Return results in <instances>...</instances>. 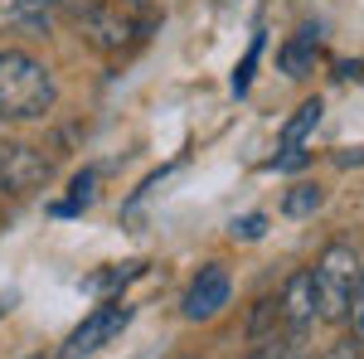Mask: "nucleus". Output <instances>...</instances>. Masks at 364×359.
I'll return each instance as SVG.
<instances>
[{
	"label": "nucleus",
	"mask_w": 364,
	"mask_h": 359,
	"mask_svg": "<svg viewBox=\"0 0 364 359\" xmlns=\"http://www.w3.org/2000/svg\"><path fill=\"white\" fill-rule=\"evenodd\" d=\"M252 359H316V355H311V345H306V331H287V326H282V335L272 331L257 345Z\"/></svg>",
	"instance_id": "10"
},
{
	"label": "nucleus",
	"mask_w": 364,
	"mask_h": 359,
	"mask_svg": "<svg viewBox=\"0 0 364 359\" xmlns=\"http://www.w3.org/2000/svg\"><path fill=\"white\" fill-rule=\"evenodd\" d=\"M355 277H360V257H355L350 243H331V248L316 257V267H311V291H316V316H321L326 326H340V321H345Z\"/></svg>",
	"instance_id": "2"
},
{
	"label": "nucleus",
	"mask_w": 364,
	"mask_h": 359,
	"mask_svg": "<svg viewBox=\"0 0 364 359\" xmlns=\"http://www.w3.org/2000/svg\"><path fill=\"white\" fill-rule=\"evenodd\" d=\"M54 25V5L49 0H0V34H25L39 39Z\"/></svg>",
	"instance_id": "7"
},
{
	"label": "nucleus",
	"mask_w": 364,
	"mask_h": 359,
	"mask_svg": "<svg viewBox=\"0 0 364 359\" xmlns=\"http://www.w3.org/2000/svg\"><path fill=\"white\" fill-rule=\"evenodd\" d=\"M127 321H132V306H127V301H107V306H97V311H87L83 326L68 335V345L58 350V359H87V355H97L107 340H117V335L127 331Z\"/></svg>",
	"instance_id": "3"
},
{
	"label": "nucleus",
	"mask_w": 364,
	"mask_h": 359,
	"mask_svg": "<svg viewBox=\"0 0 364 359\" xmlns=\"http://www.w3.org/2000/svg\"><path fill=\"white\" fill-rule=\"evenodd\" d=\"M321 199H326V190L311 185V180H301V185H291V190L282 194V214H287V219H306V214L321 209Z\"/></svg>",
	"instance_id": "13"
},
{
	"label": "nucleus",
	"mask_w": 364,
	"mask_h": 359,
	"mask_svg": "<svg viewBox=\"0 0 364 359\" xmlns=\"http://www.w3.org/2000/svg\"><path fill=\"white\" fill-rule=\"evenodd\" d=\"M83 25V34L92 39V49H102V54H122L127 44H136L141 34H146V25L136 20V10H127V5H97L92 15H83L78 20Z\"/></svg>",
	"instance_id": "4"
},
{
	"label": "nucleus",
	"mask_w": 364,
	"mask_h": 359,
	"mask_svg": "<svg viewBox=\"0 0 364 359\" xmlns=\"http://www.w3.org/2000/svg\"><path fill=\"white\" fill-rule=\"evenodd\" d=\"M49 156H39L25 141H0V194H29L49 180Z\"/></svg>",
	"instance_id": "5"
},
{
	"label": "nucleus",
	"mask_w": 364,
	"mask_h": 359,
	"mask_svg": "<svg viewBox=\"0 0 364 359\" xmlns=\"http://www.w3.org/2000/svg\"><path fill=\"white\" fill-rule=\"evenodd\" d=\"M326 359H360V340H340V345H331Z\"/></svg>",
	"instance_id": "19"
},
{
	"label": "nucleus",
	"mask_w": 364,
	"mask_h": 359,
	"mask_svg": "<svg viewBox=\"0 0 364 359\" xmlns=\"http://www.w3.org/2000/svg\"><path fill=\"white\" fill-rule=\"evenodd\" d=\"M321 112H326V102H321V97H306V102L296 107V117L282 127V151H301L306 136L321 127Z\"/></svg>",
	"instance_id": "9"
},
{
	"label": "nucleus",
	"mask_w": 364,
	"mask_h": 359,
	"mask_svg": "<svg viewBox=\"0 0 364 359\" xmlns=\"http://www.w3.org/2000/svg\"><path fill=\"white\" fill-rule=\"evenodd\" d=\"M345 321H350V340H360L364 345V267H360V277H355V291H350V311H345Z\"/></svg>",
	"instance_id": "14"
},
{
	"label": "nucleus",
	"mask_w": 364,
	"mask_h": 359,
	"mask_svg": "<svg viewBox=\"0 0 364 359\" xmlns=\"http://www.w3.org/2000/svg\"><path fill=\"white\" fill-rule=\"evenodd\" d=\"M132 277H141V262H127V267H112V272H102V277H92L87 286L92 291H112V286H127Z\"/></svg>",
	"instance_id": "15"
},
{
	"label": "nucleus",
	"mask_w": 364,
	"mask_h": 359,
	"mask_svg": "<svg viewBox=\"0 0 364 359\" xmlns=\"http://www.w3.org/2000/svg\"><path fill=\"white\" fill-rule=\"evenodd\" d=\"M257 54H262V39H252V49L243 54V63L233 68V92H248V83H252V68H257Z\"/></svg>",
	"instance_id": "16"
},
{
	"label": "nucleus",
	"mask_w": 364,
	"mask_h": 359,
	"mask_svg": "<svg viewBox=\"0 0 364 359\" xmlns=\"http://www.w3.org/2000/svg\"><path fill=\"white\" fill-rule=\"evenodd\" d=\"M92 199H97V170H83V175H73V190H68V199L54 204V214L58 219H73V214H83Z\"/></svg>",
	"instance_id": "12"
},
{
	"label": "nucleus",
	"mask_w": 364,
	"mask_h": 359,
	"mask_svg": "<svg viewBox=\"0 0 364 359\" xmlns=\"http://www.w3.org/2000/svg\"><path fill=\"white\" fill-rule=\"evenodd\" d=\"M311 63H316V29H301V34L282 49V73H287V78H306Z\"/></svg>",
	"instance_id": "11"
},
{
	"label": "nucleus",
	"mask_w": 364,
	"mask_h": 359,
	"mask_svg": "<svg viewBox=\"0 0 364 359\" xmlns=\"http://www.w3.org/2000/svg\"><path fill=\"white\" fill-rule=\"evenodd\" d=\"M277 321L287 331H311L316 321V291H311V272H296L277 296Z\"/></svg>",
	"instance_id": "8"
},
{
	"label": "nucleus",
	"mask_w": 364,
	"mask_h": 359,
	"mask_svg": "<svg viewBox=\"0 0 364 359\" xmlns=\"http://www.w3.org/2000/svg\"><path fill=\"white\" fill-rule=\"evenodd\" d=\"M49 5H54V10H68L73 20H83V15H92V10L107 5V0H49Z\"/></svg>",
	"instance_id": "18"
},
{
	"label": "nucleus",
	"mask_w": 364,
	"mask_h": 359,
	"mask_svg": "<svg viewBox=\"0 0 364 359\" xmlns=\"http://www.w3.org/2000/svg\"><path fill=\"white\" fill-rule=\"evenodd\" d=\"M262 233H267V219H262V214H248V219H238V223H233V238H243V243L262 238Z\"/></svg>",
	"instance_id": "17"
},
{
	"label": "nucleus",
	"mask_w": 364,
	"mask_h": 359,
	"mask_svg": "<svg viewBox=\"0 0 364 359\" xmlns=\"http://www.w3.org/2000/svg\"><path fill=\"white\" fill-rule=\"evenodd\" d=\"M228 296H233L228 272L219 262H209V267H199V277L190 282V291H185V316H190V321H214L228 306Z\"/></svg>",
	"instance_id": "6"
},
{
	"label": "nucleus",
	"mask_w": 364,
	"mask_h": 359,
	"mask_svg": "<svg viewBox=\"0 0 364 359\" xmlns=\"http://www.w3.org/2000/svg\"><path fill=\"white\" fill-rule=\"evenodd\" d=\"M58 102L54 73L25 49H5L0 54V117L5 122H39Z\"/></svg>",
	"instance_id": "1"
}]
</instances>
